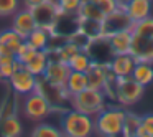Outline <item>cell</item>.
Masks as SVG:
<instances>
[{
    "mask_svg": "<svg viewBox=\"0 0 153 137\" xmlns=\"http://www.w3.org/2000/svg\"><path fill=\"white\" fill-rule=\"evenodd\" d=\"M130 55L137 61L153 63V17L135 22L132 25Z\"/></svg>",
    "mask_w": 153,
    "mask_h": 137,
    "instance_id": "cell-1",
    "label": "cell"
},
{
    "mask_svg": "<svg viewBox=\"0 0 153 137\" xmlns=\"http://www.w3.org/2000/svg\"><path fill=\"white\" fill-rule=\"evenodd\" d=\"M125 109L119 106H105L97 116H94V130L104 137L122 136Z\"/></svg>",
    "mask_w": 153,
    "mask_h": 137,
    "instance_id": "cell-2",
    "label": "cell"
},
{
    "mask_svg": "<svg viewBox=\"0 0 153 137\" xmlns=\"http://www.w3.org/2000/svg\"><path fill=\"white\" fill-rule=\"evenodd\" d=\"M63 136L68 137H89L94 130V117L77 109H69L61 116L59 126Z\"/></svg>",
    "mask_w": 153,
    "mask_h": 137,
    "instance_id": "cell-3",
    "label": "cell"
},
{
    "mask_svg": "<svg viewBox=\"0 0 153 137\" xmlns=\"http://www.w3.org/2000/svg\"><path fill=\"white\" fill-rule=\"evenodd\" d=\"M73 109H77L81 112H86L89 116H97L104 107L107 106V96L102 89H92L86 88L84 91L74 94L69 97Z\"/></svg>",
    "mask_w": 153,
    "mask_h": 137,
    "instance_id": "cell-4",
    "label": "cell"
},
{
    "mask_svg": "<svg viewBox=\"0 0 153 137\" xmlns=\"http://www.w3.org/2000/svg\"><path fill=\"white\" fill-rule=\"evenodd\" d=\"M143 93H145V86L137 83L132 76L117 78L115 97H114V101L119 103L120 106H123V107L133 106L135 103H138V101L142 99Z\"/></svg>",
    "mask_w": 153,
    "mask_h": 137,
    "instance_id": "cell-5",
    "label": "cell"
},
{
    "mask_svg": "<svg viewBox=\"0 0 153 137\" xmlns=\"http://www.w3.org/2000/svg\"><path fill=\"white\" fill-rule=\"evenodd\" d=\"M23 114L30 121H43L51 114V103L43 93H33L23 96Z\"/></svg>",
    "mask_w": 153,
    "mask_h": 137,
    "instance_id": "cell-6",
    "label": "cell"
},
{
    "mask_svg": "<svg viewBox=\"0 0 153 137\" xmlns=\"http://www.w3.org/2000/svg\"><path fill=\"white\" fill-rule=\"evenodd\" d=\"M31 13L35 17V22H36L38 27L45 28V30H53L56 27L58 20L61 17V12L58 8V4L53 2V0H45L43 4L36 5V7L30 8Z\"/></svg>",
    "mask_w": 153,
    "mask_h": 137,
    "instance_id": "cell-7",
    "label": "cell"
},
{
    "mask_svg": "<svg viewBox=\"0 0 153 137\" xmlns=\"http://www.w3.org/2000/svg\"><path fill=\"white\" fill-rule=\"evenodd\" d=\"M8 83H10L13 93L18 94V96H27V94L36 91V88H38L36 76L33 73H30L23 64L13 71V74L10 76Z\"/></svg>",
    "mask_w": 153,
    "mask_h": 137,
    "instance_id": "cell-8",
    "label": "cell"
},
{
    "mask_svg": "<svg viewBox=\"0 0 153 137\" xmlns=\"http://www.w3.org/2000/svg\"><path fill=\"white\" fill-rule=\"evenodd\" d=\"M133 22L128 18V15L125 13V10L120 5L115 12L105 15L102 20V37H109V35L115 33L120 30H128L132 28Z\"/></svg>",
    "mask_w": 153,
    "mask_h": 137,
    "instance_id": "cell-9",
    "label": "cell"
},
{
    "mask_svg": "<svg viewBox=\"0 0 153 137\" xmlns=\"http://www.w3.org/2000/svg\"><path fill=\"white\" fill-rule=\"evenodd\" d=\"M69 73H71V68L68 63H64L61 60H50L43 76L51 88H64Z\"/></svg>",
    "mask_w": 153,
    "mask_h": 137,
    "instance_id": "cell-10",
    "label": "cell"
},
{
    "mask_svg": "<svg viewBox=\"0 0 153 137\" xmlns=\"http://www.w3.org/2000/svg\"><path fill=\"white\" fill-rule=\"evenodd\" d=\"M152 7L153 0H125V2H122V8L133 23L148 18L152 15Z\"/></svg>",
    "mask_w": 153,
    "mask_h": 137,
    "instance_id": "cell-11",
    "label": "cell"
},
{
    "mask_svg": "<svg viewBox=\"0 0 153 137\" xmlns=\"http://www.w3.org/2000/svg\"><path fill=\"white\" fill-rule=\"evenodd\" d=\"M110 71H112V70H110L109 63L92 61V64L89 66V70L86 71L87 88H92V89H104Z\"/></svg>",
    "mask_w": 153,
    "mask_h": 137,
    "instance_id": "cell-12",
    "label": "cell"
},
{
    "mask_svg": "<svg viewBox=\"0 0 153 137\" xmlns=\"http://www.w3.org/2000/svg\"><path fill=\"white\" fill-rule=\"evenodd\" d=\"M36 22H35V17L31 13L30 8L25 7L23 10H17V13L13 15V22H12V28L20 35L23 40H27V37L31 33V31L36 28Z\"/></svg>",
    "mask_w": 153,
    "mask_h": 137,
    "instance_id": "cell-13",
    "label": "cell"
},
{
    "mask_svg": "<svg viewBox=\"0 0 153 137\" xmlns=\"http://www.w3.org/2000/svg\"><path fill=\"white\" fill-rule=\"evenodd\" d=\"M137 64V60L130 53H122V55H114L112 60L109 61V66L112 73L117 78H125L130 76L133 71V66Z\"/></svg>",
    "mask_w": 153,
    "mask_h": 137,
    "instance_id": "cell-14",
    "label": "cell"
},
{
    "mask_svg": "<svg viewBox=\"0 0 153 137\" xmlns=\"http://www.w3.org/2000/svg\"><path fill=\"white\" fill-rule=\"evenodd\" d=\"M110 45V50L114 55H122V53H130L132 46V28L128 30H120L107 37Z\"/></svg>",
    "mask_w": 153,
    "mask_h": 137,
    "instance_id": "cell-15",
    "label": "cell"
},
{
    "mask_svg": "<svg viewBox=\"0 0 153 137\" xmlns=\"http://www.w3.org/2000/svg\"><path fill=\"white\" fill-rule=\"evenodd\" d=\"M50 60L51 58H50V51L48 50H36V53L31 56V60H28L23 66L38 78V76H43L45 74V70H46Z\"/></svg>",
    "mask_w": 153,
    "mask_h": 137,
    "instance_id": "cell-16",
    "label": "cell"
},
{
    "mask_svg": "<svg viewBox=\"0 0 153 137\" xmlns=\"http://www.w3.org/2000/svg\"><path fill=\"white\" fill-rule=\"evenodd\" d=\"M130 76L140 83L142 86H150L153 83V63H146V61H137L133 66V71Z\"/></svg>",
    "mask_w": 153,
    "mask_h": 137,
    "instance_id": "cell-17",
    "label": "cell"
},
{
    "mask_svg": "<svg viewBox=\"0 0 153 137\" xmlns=\"http://www.w3.org/2000/svg\"><path fill=\"white\" fill-rule=\"evenodd\" d=\"M86 88H87L86 73L71 70L69 76H68V79H66V84H64V89H66V93L69 94V97L74 96V94H77V93H81V91H84Z\"/></svg>",
    "mask_w": 153,
    "mask_h": 137,
    "instance_id": "cell-18",
    "label": "cell"
},
{
    "mask_svg": "<svg viewBox=\"0 0 153 137\" xmlns=\"http://www.w3.org/2000/svg\"><path fill=\"white\" fill-rule=\"evenodd\" d=\"M23 132V126H22L20 119L15 114H7L0 122V136L4 137H18Z\"/></svg>",
    "mask_w": 153,
    "mask_h": 137,
    "instance_id": "cell-19",
    "label": "cell"
},
{
    "mask_svg": "<svg viewBox=\"0 0 153 137\" xmlns=\"http://www.w3.org/2000/svg\"><path fill=\"white\" fill-rule=\"evenodd\" d=\"M50 38H51L50 30H45V28H41V27H36L27 37V41L35 48V50H48Z\"/></svg>",
    "mask_w": 153,
    "mask_h": 137,
    "instance_id": "cell-20",
    "label": "cell"
},
{
    "mask_svg": "<svg viewBox=\"0 0 153 137\" xmlns=\"http://www.w3.org/2000/svg\"><path fill=\"white\" fill-rule=\"evenodd\" d=\"M68 64H69V68L73 71H82V73H86V71L89 70V66L92 64V58H91V55L87 53L86 50H79L69 60Z\"/></svg>",
    "mask_w": 153,
    "mask_h": 137,
    "instance_id": "cell-21",
    "label": "cell"
},
{
    "mask_svg": "<svg viewBox=\"0 0 153 137\" xmlns=\"http://www.w3.org/2000/svg\"><path fill=\"white\" fill-rule=\"evenodd\" d=\"M22 43H23V38H22L13 28L0 31V45H5V46H7L8 50H12L13 53L18 50V46H20Z\"/></svg>",
    "mask_w": 153,
    "mask_h": 137,
    "instance_id": "cell-22",
    "label": "cell"
},
{
    "mask_svg": "<svg viewBox=\"0 0 153 137\" xmlns=\"http://www.w3.org/2000/svg\"><path fill=\"white\" fill-rule=\"evenodd\" d=\"M140 122H142V116L127 111V112H125V119H123L122 136H125V137H135L137 129H138Z\"/></svg>",
    "mask_w": 153,
    "mask_h": 137,
    "instance_id": "cell-23",
    "label": "cell"
},
{
    "mask_svg": "<svg viewBox=\"0 0 153 137\" xmlns=\"http://www.w3.org/2000/svg\"><path fill=\"white\" fill-rule=\"evenodd\" d=\"M31 136L33 137H59L63 136L59 127L53 126V124L48 122H41L38 126H35V129L31 130Z\"/></svg>",
    "mask_w": 153,
    "mask_h": 137,
    "instance_id": "cell-24",
    "label": "cell"
},
{
    "mask_svg": "<svg viewBox=\"0 0 153 137\" xmlns=\"http://www.w3.org/2000/svg\"><path fill=\"white\" fill-rule=\"evenodd\" d=\"M81 48L77 46L76 43H73L71 40H68L66 43L63 45V46H59L56 50V60H61V61H64V63H69V60L74 56V55L79 51Z\"/></svg>",
    "mask_w": 153,
    "mask_h": 137,
    "instance_id": "cell-25",
    "label": "cell"
},
{
    "mask_svg": "<svg viewBox=\"0 0 153 137\" xmlns=\"http://www.w3.org/2000/svg\"><path fill=\"white\" fill-rule=\"evenodd\" d=\"M61 15H77L82 0H56Z\"/></svg>",
    "mask_w": 153,
    "mask_h": 137,
    "instance_id": "cell-26",
    "label": "cell"
},
{
    "mask_svg": "<svg viewBox=\"0 0 153 137\" xmlns=\"http://www.w3.org/2000/svg\"><path fill=\"white\" fill-rule=\"evenodd\" d=\"M135 137H153V114L142 116V122L137 129Z\"/></svg>",
    "mask_w": 153,
    "mask_h": 137,
    "instance_id": "cell-27",
    "label": "cell"
},
{
    "mask_svg": "<svg viewBox=\"0 0 153 137\" xmlns=\"http://www.w3.org/2000/svg\"><path fill=\"white\" fill-rule=\"evenodd\" d=\"M35 53H36V50H35L27 40H23V43H22L20 46H18V50L15 51V58H17V61H20L22 64H25L28 60H31V56H33Z\"/></svg>",
    "mask_w": 153,
    "mask_h": 137,
    "instance_id": "cell-28",
    "label": "cell"
},
{
    "mask_svg": "<svg viewBox=\"0 0 153 137\" xmlns=\"http://www.w3.org/2000/svg\"><path fill=\"white\" fill-rule=\"evenodd\" d=\"M91 2L99 8L104 15L112 13V12H115L117 8L122 5V4H120V0H91Z\"/></svg>",
    "mask_w": 153,
    "mask_h": 137,
    "instance_id": "cell-29",
    "label": "cell"
},
{
    "mask_svg": "<svg viewBox=\"0 0 153 137\" xmlns=\"http://www.w3.org/2000/svg\"><path fill=\"white\" fill-rule=\"evenodd\" d=\"M20 7L18 0H0V17H10L15 15Z\"/></svg>",
    "mask_w": 153,
    "mask_h": 137,
    "instance_id": "cell-30",
    "label": "cell"
},
{
    "mask_svg": "<svg viewBox=\"0 0 153 137\" xmlns=\"http://www.w3.org/2000/svg\"><path fill=\"white\" fill-rule=\"evenodd\" d=\"M22 63L20 61H12V63H2L0 64V81L2 79H10V76L13 74V71L17 70V68H20Z\"/></svg>",
    "mask_w": 153,
    "mask_h": 137,
    "instance_id": "cell-31",
    "label": "cell"
},
{
    "mask_svg": "<svg viewBox=\"0 0 153 137\" xmlns=\"http://www.w3.org/2000/svg\"><path fill=\"white\" fill-rule=\"evenodd\" d=\"M17 58H15V53L12 50H8L5 45H0V64L2 63H12V61H15Z\"/></svg>",
    "mask_w": 153,
    "mask_h": 137,
    "instance_id": "cell-32",
    "label": "cell"
},
{
    "mask_svg": "<svg viewBox=\"0 0 153 137\" xmlns=\"http://www.w3.org/2000/svg\"><path fill=\"white\" fill-rule=\"evenodd\" d=\"M43 2L45 0H23V4H25L27 8H33V7H36V5L43 4Z\"/></svg>",
    "mask_w": 153,
    "mask_h": 137,
    "instance_id": "cell-33",
    "label": "cell"
},
{
    "mask_svg": "<svg viewBox=\"0 0 153 137\" xmlns=\"http://www.w3.org/2000/svg\"><path fill=\"white\" fill-rule=\"evenodd\" d=\"M122 2H125V0H120V4H122Z\"/></svg>",
    "mask_w": 153,
    "mask_h": 137,
    "instance_id": "cell-34",
    "label": "cell"
}]
</instances>
